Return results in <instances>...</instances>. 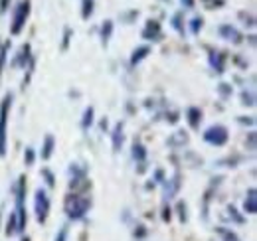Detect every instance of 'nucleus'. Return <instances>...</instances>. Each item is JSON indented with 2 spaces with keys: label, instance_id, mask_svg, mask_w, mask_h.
<instances>
[{
  "label": "nucleus",
  "instance_id": "1",
  "mask_svg": "<svg viewBox=\"0 0 257 241\" xmlns=\"http://www.w3.org/2000/svg\"><path fill=\"white\" fill-rule=\"evenodd\" d=\"M89 198H79V196H69L65 202V210L71 219H81L85 211L89 210Z\"/></svg>",
  "mask_w": 257,
  "mask_h": 241
},
{
  "label": "nucleus",
  "instance_id": "2",
  "mask_svg": "<svg viewBox=\"0 0 257 241\" xmlns=\"http://www.w3.org/2000/svg\"><path fill=\"white\" fill-rule=\"evenodd\" d=\"M12 105V95L8 93L4 99H2V105H0V156L6 154V123H8V109Z\"/></svg>",
  "mask_w": 257,
  "mask_h": 241
},
{
  "label": "nucleus",
  "instance_id": "3",
  "mask_svg": "<svg viewBox=\"0 0 257 241\" xmlns=\"http://www.w3.org/2000/svg\"><path fill=\"white\" fill-rule=\"evenodd\" d=\"M28 14H30V0H22V2L18 4V8H16V14H14V20H12V26H10V32H12L14 36L20 34V30L24 28Z\"/></svg>",
  "mask_w": 257,
  "mask_h": 241
},
{
  "label": "nucleus",
  "instance_id": "4",
  "mask_svg": "<svg viewBox=\"0 0 257 241\" xmlns=\"http://www.w3.org/2000/svg\"><path fill=\"white\" fill-rule=\"evenodd\" d=\"M34 208H36V217H38V221L44 223V221L48 219V213H50V198L46 196L44 190H38V192H36Z\"/></svg>",
  "mask_w": 257,
  "mask_h": 241
},
{
  "label": "nucleus",
  "instance_id": "5",
  "mask_svg": "<svg viewBox=\"0 0 257 241\" xmlns=\"http://www.w3.org/2000/svg\"><path fill=\"white\" fill-rule=\"evenodd\" d=\"M204 141L210 143V145H216V147H222L225 141H227V131L225 127H210L206 133H204Z\"/></svg>",
  "mask_w": 257,
  "mask_h": 241
},
{
  "label": "nucleus",
  "instance_id": "6",
  "mask_svg": "<svg viewBox=\"0 0 257 241\" xmlns=\"http://www.w3.org/2000/svg\"><path fill=\"white\" fill-rule=\"evenodd\" d=\"M159 36H161V26L151 20L147 24V28L143 30V38H147V40H159Z\"/></svg>",
  "mask_w": 257,
  "mask_h": 241
},
{
  "label": "nucleus",
  "instance_id": "7",
  "mask_svg": "<svg viewBox=\"0 0 257 241\" xmlns=\"http://www.w3.org/2000/svg\"><path fill=\"white\" fill-rule=\"evenodd\" d=\"M220 34L224 36L225 40H231V42H235V44H239V32L235 30V28H231V26H222L220 28Z\"/></svg>",
  "mask_w": 257,
  "mask_h": 241
},
{
  "label": "nucleus",
  "instance_id": "8",
  "mask_svg": "<svg viewBox=\"0 0 257 241\" xmlns=\"http://www.w3.org/2000/svg\"><path fill=\"white\" fill-rule=\"evenodd\" d=\"M200 120H202V111L196 109V107H190V109H188V123H190V127H192V129H198Z\"/></svg>",
  "mask_w": 257,
  "mask_h": 241
},
{
  "label": "nucleus",
  "instance_id": "9",
  "mask_svg": "<svg viewBox=\"0 0 257 241\" xmlns=\"http://www.w3.org/2000/svg\"><path fill=\"white\" fill-rule=\"evenodd\" d=\"M121 145H123V125L119 123L115 127V133H113V147H115V151H119Z\"/></svg>",
  "mask_w": 257,
  "mask_h": 241
},
{
  "label": "nucleus",
  "instance_id": "10",
  "mask_svg": "<svg viewBox=\"0 0 257 241\" xmlns=\"http://www.w3.org/2000/svg\"><path fill=\"white\" fill-rule=\"evenodd\" d=\"M149 52H151V48H149V46H143V48L135 50V54H133V60H131V63H133V65H137L139 61L145 60V58L149 56Z\"/></svg>",
  "mask_w": 257,
  "mask_h": 241
},
{
  "label": "nucleus",
  "instance_id": "11",
  "mask_svg": "<svg viewBox=\"0 0 257 241\" xmlns=\"http://www.w3.org/2000/svg\"><path fill=\"white\" fill-rule=\"evenodd\" d=\"M243 208L247 213H255L257 206H255V190H249V196L245 198V204H243Z\"/></svg>",
  "mask_w": 257,
  "mask_h": 241
},
{
  "label": "nucleus",
  "instance_id": "12",
  "mask_svg": "<svg viewBox=\"0 0 257 241\" xmlns=\"http://www.w3.org/2000/svg\"><path fill=\"white\" fill-rule=\"evenodd\" d=\"M16 231H18V217H16V213H10V219H8V225H6V233L14 235Z\"/></svg>",
  "mask_w": 257,
  "mask_h": 241
},
{
  "label": "nucleus",
  "instance_id": "13",
  "mask_svg": "<svg viewBox=\"0 0 257 241\" xmlns=\"http://www.w3.org/2000/svg\"><path fill=\"white\" fill-rule=\"evenodd\" d=\"M52 151H54V137H46V145H44V151H42V158L48 160L52 156Z\"/></svg>",
  "mask_w": 257,
  "mask_h": 241
},
{
  "label": "nucleus",
  "instance_id": "14",
  "mask_svg": "<svg viewBox=\"0 0 257 241\" xmlns=\"http://www.w3.org/2000/svg\"><path fill=\"white\" fill-rule=\"evenodd\" d=\"M111 32H113V22H111V20H107V22L103 24V28H101V38H103V44H107V42H109Z\"/></svg>",
  "mask_w": 257,
  "mask_h": 241
},
{
  "label": "nucleus",
  "instance_id": "15",
  "mask_svg": "<svg viewBox=\"0 0 257 241\" xmlns=\"http://www.w3.org/2000/svg\"><path fill=\"white\" fill-rule=\"evenodd\" d=\"M133 156L139 160V162H143L145 158H147V152H145V147L143 145H139V143H135V147H133Z\"/></svg>",
  "mask_w": 257,
  "mask_h": 241
},
{
  "label": "nucleus",
  "instance_id": "16",
  "mask_svg": "<svg viewBox=\"0 0 257 241\" xmlns=\"http://www.w3.org/2000/svg\"><path fill=\"white\" fill-rule=\"evenodd\" d=\"M93 123V107H87L85 109V113H83V120H81V127L83 129H87L89 125Z\"/></svg>",
  "mask_w": 257,
  "mask_h": 241
},
{
  "label": "nucleus",
  "instance_id": "17",
  "mask_svg": "<svg viewBox=\"0 0 257 241\" xmlns=\"http://www.w3.org/2000/svg\"><path fill=\"white\" fill-rule=\"evenodd\" d=\"M93 14V0H83V12H81V16L83 18H89Z\"/></svg>",
  "mask_w": 257,
  "mask_h": 241
},
{
  "label": "nucleus",
  "instance_id": "18",
  "mask_svg": "<svg viewBox=\"0 0 257 241\" xmlns=\"http://www.w3.org/2000/svg\"><path fill=\"white\" fill-rule=\"evenodd\" d=\"M202 26H204V20H202V18H194L192 20V34H198V32L202 30Z\"/></svg>",
  "mask_w": 257,
  "mask_h": 241
},
{
  "label": "nucleus",
  "instance_id": "19",
  "mask_svg": "<svg viewBox=\"0 0 257 241\" xmlns=\"http://www.w3.org/2000/svg\"><path fill=\"white\" fill-rule=\"evenodd\" d=\"M6 54H8V44L0 50V75H2V67H4V61H6Z\"/></svg>",
  "mask_w": 257,
  "mask_h": 241
},
{
  "label": "nucleus",
  "instance_id": "20",
  "mask_svg": "<svg viewBox=\"0 0 257 241\" xmlns=\"http://www.w3.org/2000/svg\"><path fill=\"white\" fill-rule=\"evenodd\" d=\"M24 160H26V164H28V166H32L34 164V151L32 149H26V152H24Z\"/></svg>",
  "mask_w": 257,
  "mask_h": 241
},
{
  "label": "nucleus",
  "instance_id": "21",
  "mask_svg": "<svg viewBox=\"0 0 257 241\" xmlns=\"http://www.w3.org/2000/svg\"><path fill=\"white\" fill-rule=\"evenodd\" d=\"M65 239H67V227H62L60 233L56 235V241H65Z\"/></svg>",
  "mask_w": 257,
  "mask_h": 241
},
{
  "label": "nucleus",
  "instance_id": "22",
  "mask_svg": "<svg viewBox=\"0 0 257 241\" xmlns=\"http://www.w3.org/2000/svg\"><path fill=\"white\" fill-rule=\"evenodd\" d=\"M44 174H46V178H48V184L54 186V176H52V172H50V170H44Z\"/></svg>",
  "mask_w": 257,
  "mask_h": 241
},
{
  "label": "nucleus",
  "instance_id": "23",
  "mask_svg": "<svg viewBox=\"0 0 257 241\" xmlns=\"http://www.w3.org/2000/svg\"><path fill=\"white\" fill-rule=\"evenodd\" d=\"M6 8H8V0H0V10L4 12Z\"/></svg>",
  "mask_w": 257,
  "mask_h": 241
},
{
  "label": "nucleus",
  "instance_id": "24",
  "mask_svg": "<svg viewBox=\"0 0 257 241\" xmlns=\"http://www.w3.org/2000/svg\"><path fill=\"white\" fill-rule=\"evenodd\" d=\"M182 4H186V8H194V0H182Z\"/></svg>",
  "mask_w": 257,
  "mask_h": 241
},
{
  "label": "nucleus",
  "instance_id": "25",
  "mask_svg": "<svg viewBox=\"0 0 257 241\" xmlns=\"http://www.w3.org/2000/svg\"><path fill=\"white\" fill-rule=\"evenodd\" d=\"M22 241H30V237H22Z\"/></svg>",
  "mask_w": 257,
  "mask_h": 241
}]
</instances>
